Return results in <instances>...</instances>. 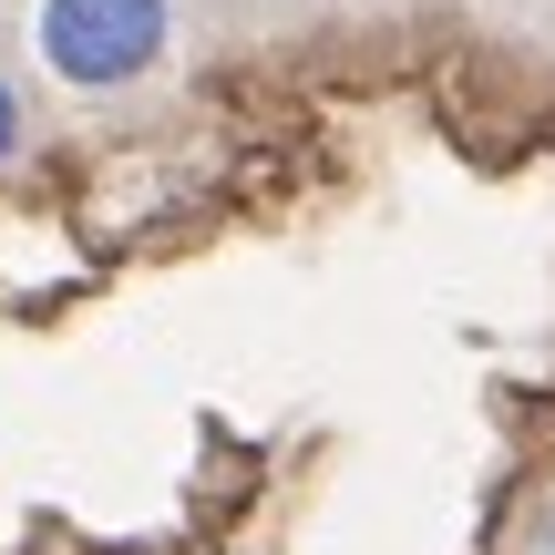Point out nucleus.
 Segmentation results:
<instances>
[{
  "label": "nucleus",
  "mask_w": 555,
  "mask_h": 555,
  "mask_svg": "<svg viewBox=\"0 0 555 555\" xmlns=\"http://www.w3.org/2000/svg\"><path fill=\"white\" fill-rule=\"evenodd\" d=\"M165 52V0H41V62L73 93H114Z\"/></svg>",
  "instance_id": "obj_1"
},
{
  "label": "nucleus",
  "mask_w": 555,
  "mask_h": 555,
  "mask_svg": "<svg viewBox=\"0 0 555 555\" xmlns=\"http://www.w3.org/2000/svg\"><path fill=\"white\" fill-rule=\"evenodd\" d=\"M11 144H21V93L0 82V165H11Z\"/></svg>",
  "instance_id": "obj_2"
},
{
  "label": "nucleus",
  "mask_w": 555,
  "mask_h": 555,
  "mask_svg": "<svg viewBox=\"0 0 555 555\" xmlns=\"http://www.w3.org/2000/svg\"><path fill=\"white\" fill-rule=\"evenodd\" d=\"M525 555H555V504L535 515V535H525Z\"/></svg>",
  "instance_id": "obj_3"
}]
</instances>
